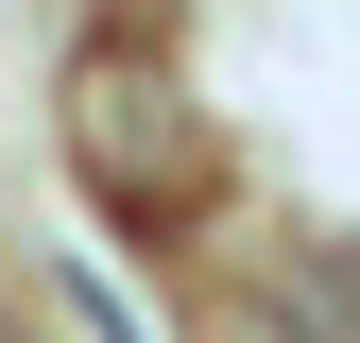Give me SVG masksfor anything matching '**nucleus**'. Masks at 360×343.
I'll return each mask as SVG.
<instances>
[{"label":"nucleus","instance_id":"obj_1","mask_svg":"<svg viewBox=\"0 0 360 343\" xmlns=\"http://www.w3.org/2000/svg\"><path fill=\"white\" fill-rule=\"evenodd\" d=\"M69 103H86V120H69V155H86V189H103L120 224H189V206H206V120L172 103L155 69H120V52H103Z\"/></svg>","mask_w":360,"mask_h":343},{"label":"nucleus","instance_id":"obj_2","mask_svg":"<svg viewBox=\"0 0 360 343\" xmlns=\"http://www.w3.org/2000/svg\"><path fill=\"white\" fill-rule=\"evenodd\" d=\"M309 326H326V343H360V257H326V275H309Z\"/></svg>","mask_w":360,"mask_h":343},{"label":"nucleus","instance_id":"obj_3","mask_svg":"<svg viewBox=\"0 0 360 343\" xmlns=\"http://www.w3.org/2000/svg\"><path fill=\"white\" fill-rule=\"evenodd\" d=\"M0 343H18V326H0Z\"/></svg>","mask_w":360,"mask_h":343}]
</instances>
